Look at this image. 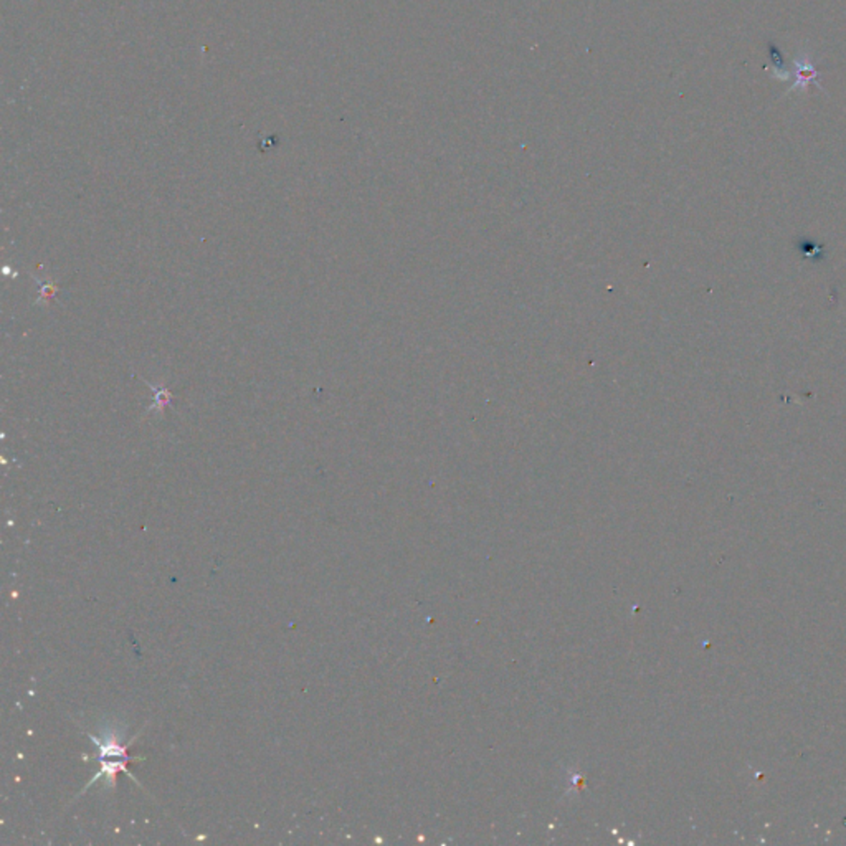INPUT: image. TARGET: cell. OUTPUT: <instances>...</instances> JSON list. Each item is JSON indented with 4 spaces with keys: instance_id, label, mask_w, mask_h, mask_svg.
I'll use <instances>...</instances> for the list:
<instances>
[{
    "instance_id": "1",
    "label": "cell",
    "mask_w": 846,
    "mask_h": 846,
    "mask_svg": "<svg viewBox=\"0 0 846 846\" xmlns=\"http://www.w3.org/2000/svg\"><path fill=\"white\" fill-rule=\"evenodd\" d=\"M146 386L151 387L152 391H154V402H152L151 407L146 410V413H151V412H154V410H156V412H159V413H164V410H166L169 407V405H172L171 403L172 400H174L172 392L169 391L167 387H164V386L154 387L151 382H146Z\"/></svg>"
},
{
    "instance_id": "2",
    "label": "cell",
    "mask_w": 846,
    "mask_h": 846,
    "mask_svg": "<svg viewBox=\"0 0 846 846\" xmlns=\"http://www.w3.org/2000/svg\"><path fill=\"white\" fill-rule=\"evenodd\" d=\"M33 278H35V281H37V285H38V300H37V305H51V302H53L55 298H56V293H58L60 285L53 283V281L38 280L37 276H33Z\"/></svg>"
}]
</instances>
